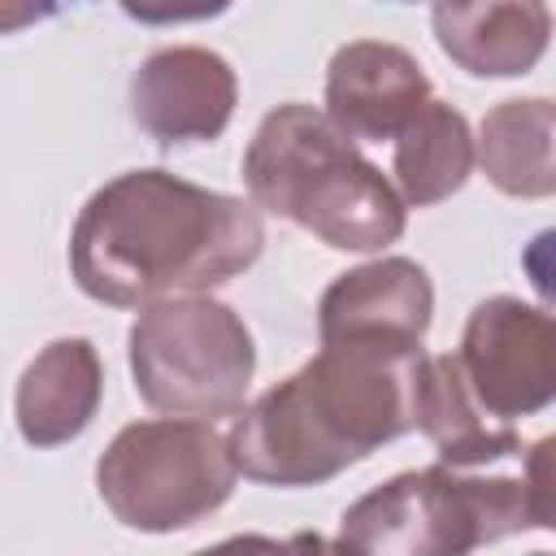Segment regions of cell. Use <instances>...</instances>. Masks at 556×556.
I'll return each mask as SVG.
<instances>
[{
  "label": "cell",
  "instance_id": "cell-16",
  "mask_svg": "<svg viewBox=\"0 0 556 556\" xmlns=\"http://www.w3.org/2000/svg\"><path fill=\"white\" fill-rule=\"evenodd\" d=\"M191 556H287V543H278L269 534H235V539H222Z\"/></svg>",
  "mask_w": 556,
  "mask_h": 556
},
{
  "label": "cell",
  "instance_id": "cell-10",
  "mask_svg": "<svg viewBox=\"0 0 556 556\" xmlns=\"http://www.w3.org/2000/svg\"><path fill=\"white\" fill-rule=\"evenodd\" d=\"M430 100L421 61L387 39H352L326 65V117L352 143L395 139Z\"/></svg>",
  "mask_w": 556,
  "mask_h": 556
},
{
  "label": "cell",
  "instance_id": "cell-13",
  "mask_svg": "<svg viewBox=\"0 0 556 556\" xmlns=\"http://www.w3.org/2000/svg\"><path fill=\"white\" fill-rule=\"evenodd\" d=\"M413 430L430 439V447L439 452V465L447 469H486L508 456H526L521 434L473 400L452 352L421 361Z\"/></svg>",
  "mask_w": 556,
  "mask_h": 556
},
{
  "label": "cell",
  "instance_id": "cell-12",
  "mask_svg": "<svg viewBox=\"0 0 556 556\" xmlns=\"http://www.w3.org/2000/svg\"><path fill=\"white\" fill-rule=\"evenodd\" d=\"M434 39L447 61L473 78H517L539 65L552 39V9L539 0L434 4Z\"/></svg>",
  "mask_w": 556,
  "mask_h": 556
},
{
  "label": "cell",
  "instance_id": "cell-11",
  "mask_svg": "<svg viewBox=\"0 0 556 556\" xmlns=\"http://www.w3.org/2000/svg\"><path fill=\"white\" fill-rule=\"evenodd\" d=\"M104 400V365L91 339L70 334L52 339L35 352V361L17 378L13 413L17 430L30 447H61L74 443Z\"/></svg>",
  "mask_w": 556,
  "mask_h": 556
},
{
  "label": "cell",
  "instance_id": "cell-5",
  "mask_svg": "<svg viewBox=\"0 0 556 556\" xmlns=\"http://www.w3.org/2000/svg\"><path fill=\"white\" fill-rule=\"evenodd\" d=\"M139 400L178 421L235 417L256 374V343L243 317L213 295H174L139 308L126 334Z\"/></svg>",
  "mask_w": 556,
  "mask_h": 556
},
{
  "label": "cell",
  "instance_id": "cell-8",
  "mask_svg": "<svg viewBox=\"0 0 556 556\" xmlns=\"http://www.w3.org/2000/svg\"><path fill=\"white\" fill-rule=\"evenodd\" d=\"M235 104L239 78L230 61L200 43L156 48L130 74V117L161 148L222 139Z\"/></svg>",
  "mask_w": 556,
  "mask_h": 556
},
{
  "label": "cell",
  "instance_id": "cell-3",
  "mask_svg": "<svg viewBox=\"0 0 556 556\" xmlns=\"http://www.w3.org/2000/svg\"><path fill=\"white\" fill-rule=\"evenodd\" d=\"M243 182L256 213L295 222L334 252H382L408 226L391 178L300 100L261 117L243 152Z\"/></svg>",
  "mask_w": 556,
  "mask_h": 556
},
{
  "label": "cell",
  "instance_id": "cell-6",
  "mask_svg": "<svg viewBox=\"0 0 556 556\" xmlns=\"http://www.w3.org/2000/svg\"><path fill=\"white\" fill-rule=\"evenodd\" d=\"M239 482L230 443L208 421L148 417L113 434L96 460L104 508L139 534H174L213 517Z\"/></svg>",
  "mask_w": 556,
  "mask_h": 556
},
{
  "label": "cell",
  "instance_id": "cell-18",
  "mask_svg": "<svg viewBox=\"0 0 556 556\" xmlns=\"http://www.w3.org/2000/svg\"><path fill=\"white\" fill-rule=\"evenodd\" d=\"M52 9H35V4H0V35H13L39 17H48Z\"/></svg>",
  "mask_w": 556,
  "mask_h": 556
},
{
  "label": "cell",
  "instance_id": "cell-19",
  "mask_svg": "<svg viewBox=\"0 0 556 556\" xmlns=\"http://www.w3.org/2000/svg\"><path fill=\"white\" fill-rule=\"evenodd\" d=\"M534 556H547V552H534Z\"/></svg>",
  "mask_w": 556,
  "mask_h": 556
},
{
  "label": "cell",
  "instance_id": "cell-1",
  "mask_svg": "<svg viewBox=\"0 0 556 556\" xmlns=\"http://www.w3.org/2000/svg\"><path fill=\"white\" fill-rule=\"evenodd\" d=\"M265 252L252 200L195 187L169 169H126L96 187L70 230V274L109 308L208 295Z\"/></svg>",
  "mask_w": 556,
  "mask_h": 556
},
{
  "label": "cell",
  "instance_id": "cell-17",
  "mask_svg": "<svg viewBox=\"0 0 556 556\" xmlns=\"http://www.w3.org/2000/svg\"><path fill=\"white\" fill-rule=\"evenodd\" d=\"M287 556H356L352 547H343L339 539H326L317 530H300L287 539Z\"/></svg>",
  "mask_w": 556,
  "mask_h": 556
},
{
  "label": "cell",
  "instance_id": "cell-14",
  "mask_svg": "<svg viewBox=\"0 0 556 556\" xmlns=\"http://www.w3.org/2000/svg\"><path fill=\"white\" fill-rule=\"evenodd\" d=\"M556 104L547 96L530 100H500L473 139V161L482 165L486 182L513 200H547L556 191Z\"/></svg>",
  "mask_w": 556,
  "mask_h": 556
},
{
  "label": "cell",
  "instance_id": "cell-2",
  "mask_svg": "<svg viewBox=\"0 0 556 556\" xmlns=\"http://www.w3.org/2000/svg\"><path fill=\"white\" fill-rule=\"evenodd\" d=\"M426 348L321 343L291 378L239 408L226 443L261 486H317L413 430Z\"/></svg>",
  "mask_w": 556,
  "mask_h": 556
},
{
  "label": "cell",
  "instance_id": "cell-9",
  "mask_svg": "<svg viewBox=\"0 0 556 556\" xmlns=\"http://www.w3.org/2000/svg\"><path fill=\"white\" fill-rule=\"evenodd\" d=\"M434 317V282L408 256H378L339 274L317 300L321 343L421 348Z\"/></svg>",
  "mask_w": 556,
  "mask_h": 556
},
{
  "label": "cell",
  "instance_id": "cell-7",
  "mask_svg": "<svg viewBox=\"0 0 556 556\" xmlns=\"http://www.w3.org/2000/svg\"><path fill=\"white\" fill-rule=\"evenodd\" d=\"M452 356L473 400L508 426L543 413L556 395V326L547 308L517 295L482 300Z\"/></svg>",
  "mask_w": 556,
  "mask_h": 556
},
{
  "label": "cell",
  "instance_id": "cell-15",
  "mask_svg": "<svg viewBox=\"0 0 556 556\" xmlns=\"http://www.w3.org/2000/svg\"><path fill=\"white\" fill-rule=\"evenodd\" d=\"M391 143H395V156H391L395 182L391 187L404 200V208L408 204L413 208L443 204L473 174V130H469L465 113L452 109L447 100L430 96Z\"/></svg>",
  "mask_w": 556,
  "mask_h": 556
},
{
  "label": "cell",
  "instance_id": "cell-4",
  "mask_svg": "<svg viewBox=\"0 0 556 556\" xmlns=\"http://www.w3.org/2000/svg\"><path fill=\"white\" fill-rule=\"evenodd\" d=\"M552 439L526 452L521 473L408 469L365 491L339 517V543L356 556H469L521 530L552 526Z\"/></svg>",
  "mask_w": 556,
  "mask_h": 556
}]
</instances>
